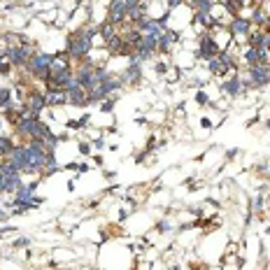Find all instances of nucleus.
<instances>
[{"label": "nucleus", "mask_w": 270, "mask_h": 270, "mask_svg": "<svg viewBox=\"0 0 270 270\" xmlns=\"http://www.w3.org/2000/svg\"><path fill=\"white\" fill-rule=\"evenodd\" d=\"M88 49H91V40L82 33L72 35L70 42H68V54L72 56V58H84L88 54Z\"/></svg>", "instance_id": "nucleus-1"}, {"label": "nucleus", "mask_w": 270, "mask_h": 270, "mask_svg": "<svg viewBox=\"0 0 270 270\" xmlns=\"http://www.w3.org/2000/svg\"><path fill=\"white\" fill-rule=\"evenodd\" d=\"M52 58H54V56L38 54L35 58L28 61V70H30L35 77H49V66H52Z\"/></svg>", "instance_id": "nucleus-2"}, {"label": "nucleus", "mask_w": 270, "mask_h": 270, "mask_svg": "<svg viewBox=\"0 0 270 270\" xmlns=\"http://www.w3.org/2000/svg\"><path fill=\"white\" fill-rule=\"evenodd\" d=\"M7 56L12 58V63H16V66H28V61H30V49L24 47V44H19V47H14L7 52Z\"/></svg>", "instance_id": "nucleus-3"}, {"label": "nucleus", "mask_w": 270, "mask_h": 270, "mask_svg": "<svg viewBox=\"0 0 270 270\" xmlns=\"http://www.w3.org/2000/svg\"><path fill=\"white\" fill-rule=\"evenodd\" d=\"M200 56L202 58H214V56H219V47L214 44V40L210 35H205L200 40Z\"/></svg>", "instance_id": "nucleus-4"}, {"label": "nucleus", "mask_w": 270, "mask_h": 270, "mask_svg": "<svg viewBox=\"0 0 270 270\" xmlns=\"http://www.w3.org/2000/svg\"><path fill=\"white\" fill-rule=\"evenodd\" d=\"M44 100H47V105H63V102H68V94L61 91V88H52V91L44 96Z\"/></svg>", "instance_id": "nucleus-5"}, {"label": "nucleus", "mask_w": 270, "mask_h": 270, "mask_svg": "<svg viewBox=\"0 0 270 270\" xmlns=\"http://www.w3.org/2000/svg\"><path fill=\"white\" fill-rule=\"evenodd\" d=\"M47 105V100H44V96H30L28 98V108H30V112H35V114H40V110Z\"/></svg>", "instance_id": "nucleus-6"}, {"label": "nucleus", "mask_w": 270, "mask_h": 270, "mask_svg": "<svg viewBox=\"0 0 270 270\" xmlns=\"http://www.w3.org/2000/svg\"><path fill=\"white\" fill-rule=\"evenodd\" d=\"M230 30H233L236 35H247V33H250V21L236 19L233 24H230Z\"/></svg>", "instance_id": "nucleus-7"}, {"label": "nucleus", "mask_w": 270, "mask_h": 270, "mask_svg": "<svg viewBox=\"0 0 270 270\" xmlns=\"http://www.w3.org/2000/svg\"><path fill=\"white\" fill-rule=\"evenodd\" d=\"M175 40H177L175 33H163L161 38H158V49H163V52H166V49L172 47V42H175Z\"/></svg>", "instance_id": "nucleus-8"}, {"label": "nucleus", "mask_w": 270, "mask_h": 270, "mask_svg": "<svg viewBox=\"0 0 270 270\" xmlns=\"http://www.w3.org/2000/svg\"><path fill=\"white\" fill-rule=\"evenodd\" d=\"M12 149H14V144H12V140H10V138H0V156L12 154Z\"/></svg>", "instance_id": "nucleus-9"}, {"label": "nucleus", "mask_w": 270, "mask_h": 270, "mask_svg": "<svg viewBox=\"0 0 270 270\" xmlns=\"http://www.w3.org/2000/svg\"><path fill=\"white\" fill-rule=\"evenodd\" d=\"M100 33H102V38H105V40H112V33H114V24H112V21H105V24H102V28H100Z\"/></svg>", "instance_id": "nucleus-10"}, {"label": "nucleus", "mask_w": 270, "mask_h": 270, "mask_svg": "<svg viewBox=\"0 0 270 270\" xmlns=\"http://www.w3.org/2000/svg\"><path fill=\"white\" fill-rule=\"evenodd\" d=\"M224 88H226V91H228L230 96H236L238 91H240V82H238V80H230V82H228V84H226V86H224Z\"/></svg>", "instance_id": "nucleus-11"}, {"label": "nucleus", "mask_w": 270, "mask_h": 270, "mask_svg": "<svg viewBox=\"0 0 270 270\" xmlns=\"http://www.w3.org/2000/svg\"><path fill=\"white\" fill-rule=\"evenodd\" d=\"M226 7H228L233 14L240 12V0H226Z\"/></svg>", "instance_id": "nucleus-12"}, {"label": "nucleus", "mask_w": 270, "mask_h": 270, "mask_svg": "<svg viewBox=\"0 0 270 270\" xmlns=\"http://www.w3.org/2000/svg\"><path fill=\"white\" fill-rule=\"evenodd\" d=\"M7 102H10V91L0 88V108H7Z\"/></svg>", "instance_id": "nucleus-13"}, {"label": "nucleus", "mask_w": 270, "mask_h": 270, "mask_svg": "<svg viewBox=\"0 0 270 270\" xmlns=\"http://www.w3.org/2000/svg\"><path fill=\"white\" fill-rule=\"evenodd\" d=\"M2 191H5V177L0 175V194H2Z\"/></svg>", "instance_id": "nucleus-14"}, {"label": "nucleus", "mask_w": 270, "mask_h": 270, "mask_svg": "<svg viewBox=\"0 0 270 270\" xmlns=\"http://www.w3.org/2000/svg\"><path fill=\"white\" fill-rule=\"evenodd\" d=\"M177 2H180V0H170V7H175Z\"/></svg>", "instance_id": "nucleus-15"}, {"label": "nucleus", "mask_w": 270, "mask_h": 270, "mask_svg": "<svg viewBox=\"0 0 270 270\" xmlns=\"http://www.w3.org/2000/svg\"><path fill=\"white\" fill-rule=\"evenodd\" d=\"M268 47H270V42H268Z\"/></svg>", "instance_id": "nucleus-16"}]
</instances>
